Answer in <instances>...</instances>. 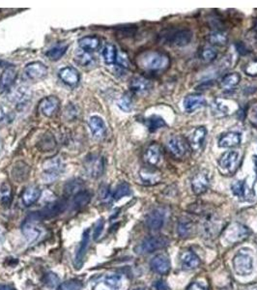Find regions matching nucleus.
Here are the masks:
<instances>
[{
  "instance_id": "7ed1b4c3",
  "label": "nucleus",
  "mask_w": 257,
  "mask_h": 290,
  "mask_svg": "<svg viewBox=\"0 0 257 290\" xmlns=\"http://www.w3.org/2000/svg\"><path fill=\"white\" fill-rule=\"evenodd\" d=\"M67 207V201L65 199H60L54 202H51L46 205L43 209L38 212H34L31 214L30 220H38V219H48L55 218L62 214Z\"/></svg>"
},
{
  "instance_id": "393cba45",
  "label": "nucleus",
  "mask_w": 257,
  "mask_h": 290,
  "mask_svg": "<svg viewBox=\"0 0 257 290\" xmlns=\"http://www.w3.org/2000/svg\"><path fill=\"white\" fill-rule=\"evenodd\" d=\"M130 88L137 95H145L151 90L152 83L145 77L136 76L132 79L130 83Z\"/></svg>"
},
{
  "instance_id": "f03ea898",
  "label": "nucleus",
  "mask_w": 257,
  "mask_h": 290,
  "mask_svg": "<svg viewBox=\"0 0 257 290\" xmlns=\"http://www.w3.org/2000/svg\"><path fill=\"white\" fill-rule=\"evenodd\" d=\"M233 268L238 276H249L254 272V256L249 249H243L234 256Z\"/></svg>"
},
{
  "instance_id": "864d4df0",
  "label": "nucleus",
  "mask_w": 257,
  "mask_h": 290,
  "mask_svg": "<svg viewBox=\"0 0 257 290\" xmlns=\"http://www.w3.org/2000/svg\"><path fill=\"white\" fill-rule=\"evenodd\" d=\"M249 116H250L251 121L257 125V103L252 106V108L249 111Z\"/></svg>"
},
{
  "instance_id": "de8ad7c7",
  "label": "nucleus",
  "mask_w": 257,
  "mask_h": 290,
  "mask_svg": "<svg viewBox=\"0 0 257 290\" xmlns=\"http://www.w3.org/2000/svg\"><path fill=\"white\" fill-rule=\"evenodd\" d=\"M117 106L119 109L125 112H130L133 109V102L132 99L127 95L121 97L117 102Z\"/></svg>"
},
{
  "instance_id": "6ab92c4d",
  "label": "nucleus",
  "mask_w": 257,
  "mask_h": 290,
  "mask_svg": "<svg viewBox=\"0 0 257 290\" xmlns=\"http://www.w3.org/2000/svg\"><path fill=\"white\" fill-rule=\"evenodd\" d=\"M165 219V213L163 209H155L146 217V225L151 230H158L163 227Z\"/></svg>"
},
{
  "instance_id": "680f3d73",
  "label": "nucleus",
  "mask_w": 257,
  "mask_h": 290,
  "mask_svg": "<svg viewBox=\"0 0 257 290\" xmlns=\"http://www.w3.org/2000/svg\"><path fill=\"white\" fill-rule=\"evenodd\" d=\"M149 290L148 289H146V288H143V287H139V288H136V289H134V290Z\"/></svg>"
},
{
  "instance_id": "473e14b6",
  "label": "nucleus",
  "mask_w": 257,
  "mask_h": 290,
  "mask_svg": "<svg viewBox=\"0 0 257 290\" xmlns=\"http://www.w3.org/2000/svg\"><path fill=\"white\" fill-rule=\"evenodd\" d=\"M100 39L97 36H85L78 40V46L80 49L92 52L94 50L98 49L100 47Z\"/></svg>"
},
{
  "instance_id": "bb28decb",
  "label": "nucleus",
  "mask_w": 257,
  "mask_h": 290,
  "mask_svg": "<svg viewBox=\"0 0 257 290\" xmlns=\"http://www.w3.org/2000/svg\"><path fill=\"white\" fill-rule=\"evenodd\" d=\"M17 77V69L14 67L6 68L0 75V94L6 92L14 83Z\"/></svg>"
},
{
  "instance_id": "9d476101",
  "label": "nucleus",
  "mask_w": 257,
  "mask_h": 290,
  "mask_svg": "<svg viewBox=\"0 0 257 290\" xmlns=\"http://www.w3.org/2000/svg\"><path fill=\"white\" fill-rule=\"evenodd\" d=\"M188 143L182 136H172L167 141V148L169 152L176 158H183L188 150Z\"/></svg>"
},
{
  "instance_id": "a878e982",
  "label": "nucleus",
  "mask_w": 257,
  "mask_h": 290,
  "mask_svg": "<svg viewBox=\"0 0 257 290\" xmlns=\"http://www.w3.org/2000/svg\"><path fill=\"white\" fill-rule=\"evenodd\" d=\"M242 137L237 132H228L221 135L218 141V145L220 148H233L241 145Z\"/></svg>"
},
{
  "instance_id": "f704fd0d",
  "label": "nucleus",
  "mask_w": 257,
  "mask_h": 290,
  "mask_svg": "<svg viewBox=\"0 0 257 290\" xmlns=\"http://www.w3.org/2000/svg\"><path fill=\"white\" fill-rule=\"evenodd\" d=\"M102 55H103V58H104V61L106 64L111 65V64L115 63L117 61V56H118L116 47L110 43L106 44L103 48Z\"/></svg>"
},
{
  "instance_id": "7c9ffc66",
  "label": "nucleus",
  "mask_w": 257,
  "mask_h": 290,
  "mask_svg": "<svg viewBox=\"0 0 257 290\" xmlns=\"http://www.w3.org/2000/svg\"><path fill=\"white\" fill-rule=\"evenodd\" d=\"M31 91L29 90V88L25 87V86H22L19 87L15 92H14V96H13V102L17 104L18 108H23L25 106H27L28 102L31 99Z\"/></svg>"
},
{
  "instance_id": "423d86ee",
  "label": "nucleus",
  "mask_w": 257,
  "mask_h": 290,
  "mask_svg": "<svg viewBox=\"0 0 257 290\" xmlns=\"http://www.w3.org/2000/svg\"><path fill=\"white\" fill-rule=\"evenodd\" d=\"M239 153L237 151H227L219 159V168L223 174L233 173L239 164Z\"/></svg>"
},
{
  "instance_id": "0eeeda50",
  "label": "nucleus",
  "mask_w": 257,
  "mask_h": 290,
  "mask_svg": "<svg viewBox=\"0 0 257 290\" xmlns=\"http://www.w3.org/2000/svg\"><path fill=\"white\" fill-rule=\"evenodd\" d=\"M84 168L92 178H99L105 170V160L99 155H89L84 161Z\"/></svg>"
},
{
  "instance_id": "f257e3e1",
  "label": "nucleus",
  "mask_w": 257,
  "mask_h": 290,
  "mask_svg": "<svg viewBox=\"0 0 257 290\" xmlns=\"http://www.w3.org/2000/svg\"><path fill=\"white\" fill-rule=\"evenodd\" d=\"M138 63L142 69L147 71H160L168 67L169 58L158 51H146L139 57Z\"/></svg>"
},
{
  "instance_id": "58836bf2",
  "label": "nucleus",
  "mask_w": 257,
  "mask_h": 290,
  "mask_svg": "<svg viewBox=\"0 0 257 290\" xmlns=\"http://www.w3.org/2000/svg\"><path fill=\"white\" fill-rule=\"evenodd\" d=\"M12 201V187L9 183L4 182L0 185V202L4 206H9Z\"/></svg>"
},
{
  "instance_id": "aec40b11",
  "label": "nucleus",
  "mask_w": 257,
  "mask_h": 290,
  "mask_svg": "<svg viewBox=\"0 0 257 290\" xmlns=\"http://www.w3.org/2000/svg\"><path fill=\"white\" fill-rule=\"evenodd\" d=\"M150 266L155 273L166 275L170 271V260L166 254H160L152 258Z\"/></svg>"
},
{
  "instance_id": "6e6d98bb",
  "label": "nucleus",
  "mask_w": 257,
  "mask_h": 290,
  "mask_svg": "<svg viewBox=\"0 0 257 290\" xmlns=\"http://www.w3.org/2000/svg\"><path fill=\"white\" fill-rule=\"evenodd\" d=\"M187 290H208V289L203 284L198 283V282H194V283H191L187 287Z\"/></svg>"
},
{
  "instance_id": "052dcab7",
  "label": "nucleus",
  "mask_w": 257,
  "mask_h": 290,
  "mask_svg": "<svg viewBox=\"0 0 257 290\" xmlns=\"http://www.w3.org/2000/svg\"><path fill=\"white\" fill-rule=\"evenodd\" d=\"M255 169H256V173H257V157H255Z\"/></svg>"
},
{
  "instance_id": "603ef678",
  "label": "nucleus",
  "mask_w": 257,
  "mask_h": 290,
  "mask_svg": "<svg viewBox=\"0 0 257 290\" xmlns=\"http://www.w3.org/2000/svg\"><path fill=\"white\" fill-rule=\"evenodd\" d=\"M58 281H59L58 277L52 273L47 274L46 277V284L49 287H55L58 284Z\"/></svg>"
},
{
  "instance_id": "2f4dec72",
  "label": "nucleus",
  "mask_w": 257,
  "mask_h": 290,
  "mask_svg": "<svg viewBox=\"0 0 257 290\" xmlns=\"http://www.w3.org/2000/svg\"><path fill=\"white\" fill-rule=\"evenodd\" d=\"M75 62L83 68H91L95 66L96 60L95 57L91 54V52L79 49L78 51L75 52V57H74Z\"/></svg>"
},
{
  "instance_id": "9b49d317",
  "label": "nucleus",
  "mask_w": 257,
  "mask_h": 290,
  "mask_svg": "<svg viewBox=\"0 0 257 290\" xmlns=\"http://www.w3.org/2000/svg\"><path fill=\"white\" fill-rule=\"evenodd\" d=\"M250 233L251 232L249 228L245 225L241 223H234L226 229L224 233V238L229 243H237L248 238Z\"/></svg>"
},
{
  "instance_id": "5701e85b",
  "label": "nucleus",
  "mask_w": 257,
  "mask_h": 290,
  "mask_svg": "<svg viewBox=\"0 0 257 290\" xmlns=\"http://www.w3.org/2000/svg\"><path fill=\"white\" fill-rule=\"evenodd\" d=\"M206 105V100L204 97L196 94H191L185 97L183 101V108L184 110L187 113H191L198 109L204 107Z\"/></svg>"
},
{
  "instance_id": "f8f14e48",
  "label": "nucleus",
  "mask_w": 257,
  "mask_h": 290,
  "mask_svg": "<svg viewBox=\"0 0 257 290\" xmlns=\"http://www.w3.org/2000/svg\"><path fill=\"white\" fill-rule=\"evenodd\" d=\"M143 159L149 167H157L163 160L162 147L158 144L149 145L143 154Z\"/></svg>"
},
{
  "instance_id": "8fccbe9b",
  "label": "nucleus",
  "mask_w": 257,
  "mask_h": 290,
  "mask_svg": "<svg viewBox=\"0 0 257 290\" xmlns=\"http://www.w3.org/2000/svg\"><path fill=\"white\" fill-rule=\"evenodd\" d=\"M243 71L250 76H257V58L250 60L243 67Z\"/></svg>"
},
{
  "instance_id": "20e7f679",
  "label": "nucleus",
  "mask_w": 257,
  "mask_h": 290,
  "mask_svg": "<svg viewBox=\"0 0 257 290\" xmlns=\"http://www.w3.org/2000/svg\"><path fill=\"white\" fill-rule=\"evenodd\" d=\"M164 42L174 47H185L192 39V33L188 29H175L165 32L163 35Z\"/></svg>"
},
{
  "instance_id": "5fc2aeb1",
  "label": "nucleus",
  "mask_w": 257,
  "mask_h": 290,
  "mask_svg": "<svg viewBox=\"0 0 257 290\" xmlns=\"http://www.w3.org/2000/svg\"><path fill=\"white\" fill-rule=\"evenodd\" d=\"M9 116H10L9 110L5 107L0 106V123L6 122L9 119Z\"/></svg>"
},
{
  "instance_id": "b1692460",
  "label": "nucleus",
  "mask_w": 257,
  "mask_h": 290,
  "mask_svg": "<svg viewBox=\"0 0 257 290\" xmlns=\"http://www.w3.org/2000/svg\"><path fill=\"white\" fill-rule=\"evenodd\" d=\"M140 177L143 184L152 186L161 181L162 175L160 171L154 169V167H146L141 169Z\"/></svg>"
},
{
  "instance_id": "cd10ccee",
  "label": "nucleus",
  "mask_w": 257,
  "mask_h": 290,
  "mask_svg": "<svg viewBox=\"0 0 257 290\" xmlns=\"http://www.w3.org/2000/svg\"><path fill=\"white\" fill-rule=\"evenodd\" d=\"M88 126L96 139H102L107 133V126L104 119L98 115H93L88 120Z\"/></svg>"
},
{
  "instance_id": "4be33fe9",
  "label": "nucleus",
  "mask_w": 257,
  "mask_h": 290,
  "mask_svg": "<svg viewBox=\"0 0 257 290\" xmlns=\"http://www.w3.org/2000/svg\"><path fill=\"white\" fill-rule=\"evenodd\" d=\"M59 77L60 79L67 85L69 86H76L79 82L80 76L79 73L77 72V70L72 66H66L64 68H62L59 72Z\"/></svg>"
},
{
  "instance_id": "72a5a7b5",
  "label": "nucleus",
  "mask_w": 257,
  "mask_h": 290,
  "mask_svg": "<svg viewBox=\"0 0 257 290\" xmlns=\"http://www.w3.org/2000/svg\"><path fill=\"white\" fill-rule=\"evenodd\" d=\"M68 48H69L68 44L59 43V44H56L53 47L48 48L46 52V55L49 60L57 61L66 53Z\"/></svg>"
},
{
  "instance_id": "13d9d810",
  "label": "nucleus",
  "mask_w": 257,
  "mask_h": 290,
  "mask_svg": "<svg viewBox=\"0 0 257 290\" xmlns=\"http://www.w3.org/2000/svg\"><path fill=\"white\" fill-rule=\"evenodd\" d=\"M0 290H14L9 286H0Z\"/></svg>"
},
{
  "instance_id": "09e8293b",
  "label": "nucleus",
  "mask_w": 257,
  "mask_h": 290,
  "mask_svg": "<svg viewBox=\"0 0 257 290\" xmlns=\"http://www.w3.org/2000/svg\"><path fill=\"white\" fill-rule=\"evenodd\" d=\"M81 189H82V185L80 182H78V180L70 181L65 186V193H67L68 195L76 194V193L82 191Z\"/></svg>"
},
{
  "instance_id": "6e6552de",
  "label": "nucleus",
  "mask_w": 257,
  "mask_h": 290,
  "mask_svg": "<svg viewBox=\"0 0 257 290\" xmlns=\"http://www.w3.org/2000/svg\"><path fill=\"white\" fill-rule=\"evenodd\" d=\"M91 240V229L87 228L83 234L81 241L79 242L75 255H74V260H73V265L76 270H79L84 262V257L86 255L87 250L89 248V244Z\"/></svg>"
},
{
  "instance_id": "c85d7f7f",
  "label": "nucleus",
  "mask_w": 257,
  "mask_h": 290,
  "mask_svg": "<svg viewBox=\"0 0 257 290\" xmlns=\"http://www.w3.org/2000/svg\"><path fill=\"white\" fill-rule=\"evenodd\" d=\"M181 265L186 270H192L200 265L199 257L191 251H185L180 255Z\"/></svg>"
},
{
  "instance_id": "bf43d9fd",
  "label": "nucleus",
  "mask_w": 257,
  "mask_h": 290,
  "mask_svg": "<svg viewBox=\"0 0 257 290\" xmlns=\"http://www.w3.org/2000/svg\"><path fill=\"white\" fill-rule=\"evenodd\" d=\"M3 240H4V236H3V233H2V232H1V230H0V246L2 245Z\"/></svg>"
},
{
  "instance_id": "4468645a",
  "label": "nucleus",
  "mask_w": 257,
  "mask_h": 290,
  "mask_svg": "<svg viewBox=\"0 0 257 290\" xmlns=\"http://www.w3.org/2000/svg\"><path fill=\"white\" fill-rule=\"evenodd\" d=\"M25 75L32 80H39L44 78L47 73L46 65L40 61H34L28 63L24 68Z\"/></svg>"
},
{
  "instance_id": "1a4fd4ad",
  "label": "nucleus",
  "mask_w": 257,
  "mask_h": 290,
  "mask_svg": "<svg viewBox=\"0 0 257 290\" xmlns=\"http://www.w3.org/2000/svg\"><path fill=\"white\" fill-rule=\"evenodd\" d=\"M123 286V277L117 274L106 275L94 286L93 290H120Z\"/></svg>"
},
{
  "instance_id": "79ce46f5",
  "label": "nucleus",
  "mask_w": 257,
  "mask_h": 290,
  "mask_svg": "<svg viewBox=\"0 0 257 290\" xmlns=\"http://www.w3.org/2000/svg\"><path fill=\"white\" fill-rule=\"evenodd\" d=\"M208 41L212 45L224 46L227 43V36L223 32L217 31V32H214V33H212L209 35Z\"/></svg>"
},
{
  "instance_id": "2eb2a0df",
  "label": "nucleus",
  "mask_w": 257,
  "mask_h": 290,
  "mask_svg": "<svg viewBox=\"0 0 257 290\" xmlns=\"http://www.w3.org/2000/svg\"><path fill=\"white\" fill-rule=\"evenodd\" d=\"M44 175L46 176V179L48 181L55 180L60 173L63 171L64 167L62 164V161L59 158H54L47 161L44 164Z\"/></svg>"
},
{
  "instance_id": "dca6fc26",
  "label": "nucleus",
  "mask_w": 257,
  "mask_h": 290,
  "mask_svg": "<svg viewBox=\"0 0 257 290\" xmlns=\"http://www.w3.org/2000/svg\"><path fill=\"white\" fill-rule=\"evenodd\" d=\"M231 191L234 195L241 201H247L255 197V192L247 185L246 180L236 181L231 185Z\"/></svg>"
},
{
  "instance_id": "4d7b16f0",
  "label": "nucleus",
  "mask_w": 257,
  "mask_h": 290,
  "mask_svg": "<svg viewBox=\"0 0 257 290\" xmlns=\"http://www.w3.org/2000/svg\"><path fill=\"white\" fill-rule=\"evenodd\" d=\"M155 288L157 290H170V288L168 287V285L164 281H162V280L155 283Z\"/></svg>"
},
{
  "instance_id": "a211bd4d",
  "label": "nucleus",
  "mask_w": 257,
  "mask_h": 290,
  "mask_svg": "<svg viewBox=\"0 0 257 290\" xmlns=\"http://www.w3.org/2000/svg\"><path fill=\"white\" fill-rule=\"evenodd\" d=\"M209 183L210 181H209L208 175L205 172L203 171L197 172L191 180L192 192L197 195L205 193L207 189L209 188Z\"/></svg>"
},
{
  "instance_id": "4c0bfd02",
  "label": "nucleus",
  "mask_w": 257,
  "mask_h": 290,
  "mask_svg": "<svg viewBox=\"0 0 257 290\" xmlns=\"http://www.w3.org/2000/svg\"><path fill=\"white\" fill-rule=\"evenodd\" d=\"M241 81V75L238 72H231L224 75L220 81V84L223 88L230 89L237 86Z\"/></svg>"
},
{
  "instance_id": "49530a36",
  "label": "nucleus",
  "mask_w": 257,
  "mask_h": 290,
  "mask_svg": "<svg viewBox=\"0 0 257 290\" xmlns=\"http://www.w3.org/2000/svg\"><path fill=\"white\" fill-rule=\"evenodd\" d=\"M217 55H218L217 50L214 48H211V47H206V48H203L200 53L201 59L206 63L214 61L217 58Z\"/></svg>"
},
{
  "instance_id": "c756f323",
  "label": "nucleus",
  "mask_w": 257,
  "mask_h": 290,
  "mask_svg": "<svg viewBox=\"0 0 257 290\" xmlns=\"http://www.w3.org/2000/svg\"><path fill=\"white\" fill-rule=\"evenodd\" d=\"M41 196V190L37 186H29L24 190L22 200L24 206L29 207L33 205Z\"/></svg>"
},
{
  "instance_id": "a19ab883",
  "label": "nucleus",
  "mask_w": 257,
  "mask_h": 290,
  "mask_svg": "<svg viewBox=\"0 0 257 290\" xmlns=\"http://www.w3.org/2000/svg\"><path fill=\"white\" fill-rule=\"evenodd\" d=\"M91 199V194L87 191H81L76 193L73 198V205L76 208L83 207L89 203Z\"/></svg>"
},
{
  "instance_id": "ddd939ff",
  "label": "nucleus",
  "mask_w": 257,
  "mask_h": 290,
  "mask_svg": "<svg viewBox=\"0 0 257 290\" xmlns=\"http://www.w3.org/2000/svg\"><path fill=\"white\" fill-rule=\"evenodd\" d=\"M207 136V130L205 127L200 126L193 129L187 137V143L193 151H198L202 148L204 141Z\"/></svg>"
},
{
  "instance_id": "e2e57ef3",
  "label": "nucleus",
  "mask_w": 257,
  "mask_h": 290,
  "mask_svg": "<svg viewBox=\"0 0 257 290\" xmlns=\"http://www.w3.org/2000/svg\"><path fill=\"white\" fill-rule=\"evenodd\" d=\"M254 31H255V34H256V36H257V22L256 23V25H255V27H254Z\"/></svg>"
},
{
  "instance_id": "ea45409f",
  "label": "nucleus",
  "mask_w": 257,
  "mask_h": 290,
  "mask_svg": "<svg viewBox=\"0 0 257 290\" xmlns=\"http://www.w3.org/2000/svg\"><path fill=\"white\" fill-rule=\"evenodd\" d=\"M146 125H147L148 130L151 133H154V132H157L158 130H160L162 128H164L166 126V123H165V121L161 116H159V115H152L149 118H147Z\"/></svg>"
},
{
  "instance_id": "f3484780",
  "label": "nucleus",
  "mask_w": 257,
  "mask_h": 290,
  "mask_svg": "<svg viewBox=\"0 0 257 290\" xmlns=\"http://www.w3.org/2000/svg\"><path fill=\"white\" fill-rule=\"evenodd\" d=\"M60 101L57 97L48 96L40 103V112L46 117H52L58 110Z\"/></svg>"
},
{
  "instance_id": "c03bdc74",
  "label": "nucleus",
  "mask_w": 257,
  "mask_h": 290,
  "mask_svg": "<svg viewBox=\"0 0 257 290\" xmlns=\"http://www.w3.org/2000/svg\"><path fill=\"white\" fill-rule=\"evenodd\" d=\"M130 194H131V188H130L129 184L123 182V183H121V184H119L117 186L116 190H115V192L113 193L112 197H113V199L115 201H117V200L121 199L122 197L127 196V195H130Z\"/></svg>"
},
{
  "instance_id": "a18cd8bd",
  "label": "nucleus",
  "mask_w": 257,
  "mask_h": 290,
  "mask_svg": "<svg viewBox=\"0 0 257 290\" xmlns=\"http://www.w3.org/2000/svg\"><path fill=\"white\" fill-rule=\"evenodd\" d=\"M83 289V284L78 280H70L62 283L58 290H81Z\"/></svg>"
},
{
  "instance_id": "412c9836",
  "label": "nucleus",
  "mask_w": 257,
  "mask_h": 290,
  "mask_svg": "<svg viewBox=\"0 0 257 290\" xmlns=\"http://www.w3.org/2000/svg\"><path fill=\"white\" fill-rule=\"evenodd\" d=\"M22 231L24 238L28 243L36 241L42 234L41 227L34 220H25L22 227Z\"/></svg>"
},
{
  "instance_id": "39448f33",
  "label": "nucleus",
  "mask_w": 257,
  "mask_h": 290,
  "mask_svg": "<svg viewBox=\"0 0 257 290\" xmlns=\"http://www.w3.org/2000/svg\"><path fill=\"white\" fill-rule=\"evenodd\" d=\"M169 243V240L163 235L159 236H152L144 239L141 244L136 248V252L138 254H150L155 251L164 249Z\"/></svg>"
},
{
  "instance_id": "e433bc0d",
  "label": "nucleus",
  "mask_w": 257,
  "mask_h": 290,
  "mask_svg": "<svg viewBox=\"0 0 257 290\" xmlns=\"http://www.w3.org/2000/svg\"><path fill=\"white\" fill-rule=\"evenodd\" d=\"M29 172H30L29 167L24 162H19L13 168V177L15 180L22 182L28 177Z\"/></svg>"
},
{
  "instance_id": "c9c22d12",
  "label": "nucleus",
  "mask_w": 257,
  "mask_h": 290,
  "mask_svg": "<svg viewBox=\"0 0 257 290\" xmlns=\"http://www.w3.org/2000/svg\"><path fill=\"white\" fill-rule=\"evenodd\" d=\"M211 109L216 116H224L230 113L229 106L222 100H215L211 105Z\"/></svg>"
},
{
  "instance_id": "0e129e2a",
  "label": "nucleus",
  "mask_w": 257,
  "mask_h": 290,
  "mask_svg": "<svg viewBox=\"0 0 257 290\" xmlns=\"http://www.w3.org/2000/svg\"><path fill=\"white\" fill-rule=\"evenodd\" d=\"M1 150H2V144H1V141H0V153H1Z\"/></svg>"
},
{
  "instance_id": "37998d69",
  "label": "nucleus",
  "mask_w": 257,
  "mask_h": 290,
  "mask_svg": "<svg viewBox=\"0 0 257 290\" xmlns=\"http://www.w3.org/2000/svg\"><path fill=\"white\" fill-rule=\"evenodd\" d=\"M193 229L192 222L189 219H184L179 222L178 225V233L181 237H187L191 234Z\"/></svg>"
},
{
  "instance_id": "3c124183",
  "label": "nucleus",
  "mask_w": 257,
  "mask_h": 290,
  "mask_svg": "<svg viewBox=\"0 0 257 290\" xmlns=\"http://www.w3.org/2000/svg\"><path fill=\"white\" fill-rule=\"evenodd\" d=\"M104 225H105V221H104L103 218L99 219V220L95 223L93 228V238L95 240H97V239L100 237V235L102 234L103 229H104Z\"/></svg>"
}]
</instances>
